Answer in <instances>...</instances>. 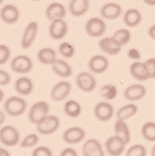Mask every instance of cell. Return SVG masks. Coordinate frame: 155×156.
Returning <instances> with one entry per match:
<instances>
[{
	"label": "cell",
	"instance_id": "cell-1",
	"mask_svg": "<svg viewBox=\"0 0 155 156\" xmlns=\"http://www.w3.org/2000/svg\"><path fill=\"white\" fill-rule=\"evenodd\" d=\"M26 101L17 96H12L9 98L4 103L5 112L11 116H20L26 110Z\"/></svg>",
	"mask_w": 155,
	"mask_h": 156
},
{
	"label": "cell",
	"instance_id": "cell-2",
	"mask_svg": "<svg viewBox=\"0 0 155 156\" xmlns=\"http://www.w3.org/2000/svg\"><path fill=\"white\" fill-rule=\"evenodd\" d=\"M49 113V105L45 101H37L35 102L29 111V120L37 125L40 121L47 116Z\"/></svg>",
	"mask_w": 155,
	"mask_h": 156
},
{
	"label": "cell",
	"instance_id": "cell-3",
	"mask_svg": "<svg viewBox=\"0 0 155 156\" xmlns=\"http://www.w3.org/2000/svg\"><path fill=\"white\" fill-rule=\"evenodd\" d=\"M37 132L43 135H49L55 133L60 127V119L53 115H48L37 125Z\"/></svg>",
	"mask_w": 155,
	"mask_h": 156
},
{
	"label": "cell",
	"instance_id": "cell-4",
	"mask_svg": "<svg viewBox=\"0 0 155 156\" xmlns=\"http://www.w3.org/2000/svg\"><path fill=\"white\" fill-rule=\"evenodd\" d=\"M11 68L16 74H28L33 68V62L26 55H18L11 62Z\"/></svg>",
	"mask_w": 155,
	"mask_h": 156
},
{
	"label": "cell",
	"instance_id": "cell-5",
	"mask_svg": "<svg viewBox=\"0 0 155 156\" xmlns=\"http://www.w3.org/2000/svg\"><path fill=\"white\" fill-rule=\"evenodd\" d=\"M85 31L90 37L93 38L101 37L106 31V24L101 18L92 17L86 22Z\"/></svg>",
	"mask_w": 155,
	"mask_h": 156
},
{
	"label": "cell",
	"instance_id": "cell-6",
	"mask_svg": "<svg viewBox=\"0 0 155 156\" xmlns=\"http://www.w3.org/2000/svg\"><path fill=\"white\" fill-rule=\"evenodd\" d=\"M20 133L14 127L7 125L0 130V141L7 147H13L19 143Z\"/></svg>",
	"mask_w": 155,
	"mask_h": 156
},
{
	"label": "cell",
	"instance_id": "cell-7",
	"mask_svg": "<svg viewBox=\"0 0 155 156\" xmlns=\"http://www.w3.org/2000/svg\"><path fill=\"white\" fill-rule=\"evenodd\" d=\"M68 31V26L67 23L63 20V18L56 19L51 21L49 25V36L54 40H61L65 37Z\"/></svg>",
	"mask_w": 155,
	"mask_h": 156
},
{
	"label": "cell",
	"instance_id": "cell-8",
	"mask_svg": "<svg viewBox=\"0 0 155 156\" xmlns=\"http://www.w3.org/2000/svg\"><path fill=\"white\" fill-rule=\"evenodd\" d=\"M76 84L83 92H92L97 86V80L93 74L89 72H81L76 78Z\"/></svg>",
	"mask_w": 155,
	"mask_h": 156
},
{
	"label": "cell",
	"instance_id": "cell-9",
	"mask_svg": "<svg viewBox=\"0 0 155 156\" xmlns=\"http://www.w3.org/2000/svg\"><path fill=\"white\" fill-rule=\"evenodd\" d=\"M126 145V142L121 137L115 134L107 139L105 143V148L107 150V152L111 156H119L124 152Z\"/></svg>",
	"mask_w": 155,
	"mask_h": 156
},
{
	"label": "cell",
	"instance_id": "cell-10",
	"mask_svg": "<svg viewBox=\"0 0 155 156\" xmlns=\"http://www.w3.org/2000/svg\"><path fill=\"white\" fill-rule=\"evenodd\" d=\"M98 47L102 52L114 56L121 51L122 45L114 37H104L99 40Z\"/></svg>",
	"mask_w": 155,
	"mask_h": 156
},
{
	"label": "cell",
	"instance_id": "cell-11",
	"mask_svg": "<svg viewBox=\"0 0 155 156\" xmlns=\"http://www.w3.org/2000/svg\"><path fill=\"white\" fill-rule=\"evenodd\" d=\"M38 29L39 27L37 22L34 21L29 23V25L26 27L21 40V47L23 49H28L32 45L36 39V36H37Z\"/></svg>",
	"mask_w": 155,
	"mask_h": 156
},
{
	"label": "cell",
	"instance_id": "cell-12",
	"mask_svg": "<svg viewBox=\"0 0 155 156\" xmlns=\"http://www.w3.org/2000/svg\"><path fill=\"white\" fill-rule=\"evenodd\" d=\"M1 20L8 25H13L18 22L20 18V12L13 4H7L2 7L0 12Z\"/></svg>",
	"mask_w": 155,
	"mask_h": 156
},
{
	"label": "cell",
	"instance_id": "cell-13",
	"mask_svg": "<svg viewBox=\"0 0 155 156\" xmlns=\"http://www.w3.org/2000/svg\"><path fill=\"white\" fill-rule=\"evenodd\" d=\"M71 92V84L70 82L62 80L57 84L53 86L50 92V98L54 101H62L65 99Z\"/></svg>",
	"mask_w": 155,
	"mask_h": 156
},
{
	"label": "cell",
	"instance_id": "cell-14",
	"mask_svg": "<svg viewBox=\"0 0 155 156\" xmlns=\"http://www.w3.org/2000/svg\"><path fill=\"white\" fill-rule=\"evenodd\" d=\"M85 131L80 127L68 128L62 133V140L67 144H78L85 138Z\"/></svg>",
	"mask_w": 155,
	"mask_h": 156
},
{
	"label": "cell",
	"instance_id": "cell-15",
	"mask_svg": "<svg viewBox=\"0 0 155 156\" xmlns=\"http://www.w3.org/2000/svg\"><path fill=\"white\" fill-rule=\"evenodd\" d=\"M130 73L133 79L139 81H145L150 79L149 69L146 66L145 62L135 61L133 62L130 66Z\"/></svg>",
	"mask_w": 155,
	"mask_h": 156
},
{
	"label": "cell",
	"instance_id": "cell-16",
	"mask_svg": "<svg viewBox=\"0 0 155 156\" xmlns=\"http://www.w3.org/2000/svg\"><path fill=\"white\" fill-rule=\"evenodd\" d=\"M94 114L99 121H109L114 115V107L109 102H98L94 109Z\"/></svg>",
	"mask_w": 155,
	"mask_h": 156
},
{
	"label": "cell",
	"instance_id": "cell-17",
	"mask_svg": "<svg viewBox=\"0 0 155 156\" xmlns=\"http://www.w3.org/2000/svg\"><path fill=\"white\" fill-rule=\"evenodd\" d=\"M88 67L95 74H101L108 69L109 61L103 55H95L89 60Z\"/></svg>",
	"mask_w": 155,
	"mask_h": 156
},
{
	"label": "cell",
	"instance_id": "cell-18",
	"mask_svg": "<svg viewBox=\"0 0 155 156\" xmlns=\"http://www.w3.org/2000/svg\"><path fill=\"white\" fill-rule=\"evenodd\" d=\"M81 151L83 156H105L102 145L95 138L86 140L83 146Z\"/></svg>",
	"mask_w": 155,
	"mask_h": 156
},
{
	"label": "cell",
	"instance_id": "cell-19",
	"mask_svg": "<svg viewBox=\"0 0 155 156\" xmlns=\"http://www.w3.org/2000/svg\"><path fill=\"white\" fill-rule=\"evenodd\" d=\"M146 94H147V89L143 84H132L128 86L124 91V98L130 101H137L142 99Z\"/></svg>",
	"mask_w": 155,
	"mask_h": 156
},
{
	"label": "cell",
	"instance_id": "cell-20",
	"mask_svg": "<svg viewBox=\"0 0 155 156\" xmlns=\"http://www.w3.org/2000/svg\"><path fill=\"white\" fill-rule=\"evenodd\" d=\"M122 13V8L120 5L114 2H109L102 6L100 9V15L107 20L117 19Z\"/></svg>",
	"mask_w": 155,
	"mask_h": 156
},
{
	"label": "cell",
	"instance_id": "cell-21",
	"mask_svg": "<svg viewBox=\"0 0 155 156\" xmlns=\"http://www.w3.org/2000/svg\"><path fill=\"white\" fill-rule=\"evenodd\" d=\"M66 16V10L65 6L59 2H53L48 6L45 10V17L49 21H53Z\"/></svg>",
	"mask_w": 155,
	"mask_h": 156
},
{
	"label": "cell",
	"instance_id": "cell-22",
	"mask_svg": "<svg viewBox=\"0 0 155 156\" xmlns=\"http://www.w3.org/2000/svg\"><path fill=\"white\" fill-rule=\"evenodd\" d=\"M33 82L28 77L18 78L14 83V89L18 94L22 96H29L33 91Z\"/></svg>",
	"mask_w": 155,
	"mask_h": 156
},
{
	"label": "cell",
	"instance_id": "cell-23",
	"mask_svg": "<svg viewBox=\"0 0 155 156\" xmlns=\"http://www.w3.org/2000/svg\"><path fill=\"white\" fill-rule=\"evenodd\" d=\"M89 0H71L69 3V12L75 17L84 15L89 10Z\"/></svg>",
	"mask_w": 155,
	"mask_h": 156
},
{
	"label": "cell",
	"instance_id": "cell-24",
	"mask_svg": "<svg viewBox=\"0 0 155 156\" xmlns=\"http://www.w3.org/2000/svg\"><path fill=\"white\" fill-rule=\"evenodd\" d=\"M52 71L61 78H69L73 74V70L70 65L63 60L57 59L56 62L51 66Z\"/></svg>",
	"mask_w": 155,
	"mask_h": 156
},
{
	"label": "cell",
	"instance_id": "cell-25",
	"mask_svg": "<svg viewBox=\"0 0 155 156\" xmlns=\"http://www.w3.org/2000/svg\"><path fill=\"white\" fill-rule=\"evenodd\" d=\"M123 21L129 27H137L142 22V14L137 9H129L123 16Z\"/></svg>",
	"mask_w": 155,
	"mask_h": 156
},
{
	"label": "cell",
	"instance_id": "cell-26",
	"mask_svg": "<svg viewBox=\"0 0 155 156\" xmlns=\"http://www.w3.org/2000/svg\"><path fill=\"white\" fill-rule=\"evenodd\" d=\"M38 61L47 66H52L57 60V53L51 48H44L37 53Z\"/></svg>",
	"mask_w": 155,
	"mask_h": 156
},
{
	"label": "cell",
	"instance_id": "cell-27",
	"mask_svg": "<svg viewBox=\"0 0 155 156\" xmlns=\"http://www.w3.org/2000/svg\"><path fill=\"white\" fill-rule=\"evenodd\" d=\"M114 133L116 135L126 142V144H129L131 141V133L130 129L128 127L126 120H122V119H117L116 122L114 123Z\"/></svg>",
	"mask_w": 155,
	"mask_h": 156
},
{
	"label": "cell",
	"instance_id": "cell-28",
	"mask_svg": "<svg viewBox=\"0 0 155 156\" xmlns=\"http://www.w3.org/2000/svg\"><path fill=\"white\" fill-rule=\"evenodd\" d=\"M138 111V107L133 103L126 104L122 106L116 113V117L117 119H122V120H127L133 115H136Z\"/></svg>",
	"mask_w": 155,
	"mask_h": 156
},
{
	"label": "cell",
	"instance_id": "cell-29",
	"mask_svg": "<svg viewBox=\"0 0 155 156\" xmlns=\"http://www.w3.org/2000/svg\"><path fill=\"white\" fill-rule=\"evenodd\" d=\"M63 111H65L67 116L76 118L79 117L81 114V106L77 100L70 99L65 102V107H63Z\"/></svg>",
	"mask_w": 155,
	"mask_h": 156
},
{
	"label": "cell",
	"instance_id": "cell-30",
	"mask_svg": "<svg viewBox=\"0 0 155 156\" xmlns=\"http://www.w3.org/2000/svg\"><path fill=\"white\" fill-rule=\"evenodd\" d=\"M141 134L145 140L155 142V122H146L141 128Z\"/></svg>",
	"mask_w": 155,
	"mask_h": 156
},
{
	"label": "cell",
	"instance_id": "cell-31",
	"mask_svg": "<svg viewBox=\"0 0 155 156\" xmlns=\"http://www.w3.org/2000/svg\"><path fill=\"white\" fill-rule=\"evenodd\" d=\"M100 95L108 100H113L117 96V88L114 84H105L100 88Z\"/></svg>",
	"mask_w": 155,
	"mask_h": 156
},
{
	"label": "cell",
	"instance_id": "cell-32",
	"mask_svg": "<svg viewBox=\"0 0 155 156\" xmlns=\"http://www.w3.org/2000/svg\"><path fill=\"white\" fill-rule=\"evenodd\" d=\"M113 37H114L123 47V45H126L128 43L130 42L132 35H131L130 30H128L126 29H120V30H117L114 33Z\"/></svg>",
	"mask_w": 155,
	"mask_h": 156
},
{
	"label": "cell",
	"instance_id": "cell-33",
	"mask_svg": "<svg viewBox=\"0 0 155 156\" xmlns=\"http://www.w3.org/2000/svg\"><path fill=\"white\" fill-rule=\"evenodd\" d=\"M59 53L62 55V57L66 59H70L74 56L75 54V48L73 47L68 42H63L59 45Z\"/></svg>",
	"mask_w": 155,
	"mask_h": 156
},
{
	"label": "cell",
	"instance_id": "cell-34",
	"mask_svg": "<svg viewBox=\"0 0 155 156\" xmlns=\"http://www.w3.org/2000/svg\"><path fill=\"white\" fill-rule=\"evenodd\" d=\"M38 142H39V136L36 133H30L22 140L20 147L23 149L32 148V147H34L35 145H37Z\"/></svg>",
	"mask_w": 155,
	"mask_h": 156
},
{
	"label": "cell",
	"instance_id": "cell-35",
	"mask_svg": "<svg viewBox=\"0 0 155 156\" xmlns=\"http://www.w3.org/2000/svg\"><path fill=\"white\" fill-rule=\"evenodd\" d=\"M147 155V150L143 146L136 144L132 146L131 148L128 149L126 152V156H146Z\"/></svg>",
	"mask_w": 155,
	"mask_h": 156
},
{
	"label": "cell",
	"instance_id": "cell-36",
	"mask_svg": "<svg viewBox=\"0 0 155 156\" xmlns=\"http://www.w3.org/2000/svg\"><path fill=\"white\" fill-rule=\"evenodd\" d=\"M11 58V49L6 44H0V65H4Z\"/></svg>",
	"mask_w": 155,
	"mask_h": 156
},
{
	"label": "cell",
	"instance_id": "cell-37",
	"mask_svg": "<svg viewBox=\"0 0 155 156\" xmlns=\"http://www.w3.org/2000/svg\"><path fill=\"white\" fill-rule=\"evenodd\" d=\"M31 156H52V151L48 147L41 146L33 150Z\"/></svg>",
	"mask_w": 155,
	"mask_h": 156
},
{
	"label": "cell",
	"instance_id": "cell-38",
	"mask_svg": "<svg viewBox=\"0 0 155 156\" xmlns=\"http://www.w3.org/2000/svg\"><path fill=\"white\" fill-rule=\"evenodd\" d=\"M12 78L9 73L3 69L0 70V85L1 86H6L11 82Z\"/></svg>",
	"mask_w": 155,
	"mask_h": 156
},
{
	"label": "cell",
	"instance_id": "cell-39",
	"mask_svg": "<svg viewBox=\"0 0 155 156\" xmlns=\"http://www.w3.org/2000/svg\"><path fill=\"white\" fill-rule=\"evenodd\" d=\"M146 66H147L149 72H150V79L155 78V58H150L145 62Z\"/></svg>",
	"mask_w": 155,
	"mask_h": 156
},
{
	"label": "cell",
	"instance_id": "cell-40",
	"mask_svg": "<svg viewBox=\"0 0 155 156\" xmlns=\"http://www.w3.org/2000/svg\"><path fill=\"white\" fill-rule=\"evenodd\" d=\"M128 57L134 61H139L141 58V55H140V52L136 48H131L128 51Z\"/></svg>",
	"mask_w": 155,
	"mask_h": 156
},
{
	"label": "cell",
	"instance_id": "cell-41",
	"mask_svg": "<svg viewBox=\"0 0 155 156\" xmlns=\"http://www.w3.org/2000/svg\"><path fill=\"white\" fill-rule=\"evenodd\" d=\"M60 156H78L77 151L72 148H65L60 153Z\"/></svg>",
	"mask_w": 155,
	"mask_h": 156
},
{
	"label": "cell",
	"instance_id": "cell-42",
	"mask_svg": "<svg viewBox=\"0 0 155 156\" xmlns=\"http://www.w3.org/2000/svg\"><path fill=\"white\" fill-rule=\"evenodd\" d=\"M149 36L152 40H155V25H152L149 29Z\"/></svg>",
	"mask_w": 155,
	"mask_h": 156
},
{
	"label": "cell",
	"instance_id": "cell-43",
	"mask_svg": "<svg viewBox=\"0 0 155 156\" xmlns=\"http://www.w3.org/2000/svg\"><path fill=\"white\" fill-rule=\"evenodd\" d=\"M0 156H11V153L9 152L6 149L0 148Z\"/></svg>",
	"mask_w": 155,
	"mask_h": 156
},
{
	"label": "cell",
	"instance_id": "cell-44",
	"mask_svg": "<svg viewBox=\"0 0 155 156\" xmlns=\"http://www.w3.org/2000/svg\"><path fill=\"white\" fill-rule=\"evenodd\" d=\"M143 1L149 6H155V0H143Z\"/></svg>",
	"mask_w": 155,
	"mask_h": 156
},
{
	"label": "cell",
	"instance_id": "cell-45",
	"mask_svg": "<svg viewBox=\"0 0 155 156\" xmlns=\"http://www.w3.org/2000/svg\"><path fill=\"white\" fill-rule=\"evenodd\" d=\"M0 115H1V121H0V123L3 124V122H4V120H5V116H4V113H3V111L0 112Z\"/></svg>",
	"mask_w": 155,
	"mask_h": 156
},
{
	"label": "cell",
	"instance_id": "cell-46",
	"mask_svg": "<svg viewBox=\"0 0 155 156\" xmlns=\"http://www.w3.org/2000/svg\"><path fill=\"white\" fill-rule=\"evenodd\" d=\"M151 156H155V145L152 147V149H151Z\"/></svg>",
	"mask_w": 155,
	"mask_h": 156
},
{
	"label": "cell",
	"instance_id": "cell-47",
	"mask_svg": "<svg viewBox=\"0 0 155 156\" xmlns=\"http://www.w3.org/2000/svg\"><path fill=\"white\" fill-rule=\"evenodd\" d=\"M0 93H1V98H0V99H3V91L2 90H0Z\"/></svg>",
	"mask_w": 155,
	"mask_h": 156
},
{
	"label": "cell",
	"instance_id": "cell-48",
	"mask_svg": "<svg viewBox=\"0 0 155 156\" xmlns=\"http://www.w3.org/2000/svg\"><path fill=\"white\" fill-rule=\"evenodd\" d=\"M3 1H4V0H0V3H3Z\"/></svg>",
	"mask_w": 155,
	"mask_h": 156
},
{
	"label": "cell",
	"instance_id": "cell-49",
	"mask_svg": "<svg viewBox=\"0 0 155 156\" xmlns=\"http://www.w3.org/2000/svg\"><path fill=\"white\" fill-rule=\"evenodd\" d=\"M32 1H41V0H32Z\"/></svg>",
	"mask_w": 155,
	"mask_h": 156
}]
</instances>
